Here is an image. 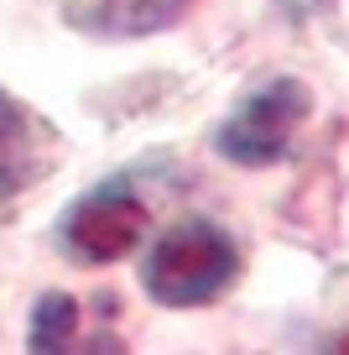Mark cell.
Wrapping results in <instances>:
<instances>
[{"label":"cell","mask_w":349,"mask_h":355,"mask_svg":"<svg viewBox=\"0 0 349 355\" xmlns=\"http://www.w3.org/2000/svg\"><path fill=\"white\" fill-rule=\"evenodd\" d=\"M229 277H235V245L208 220H188L167 230L156 251L146 256V293L172 309L208 303L214 293L229 288Z\"/></svg>","instance_id":"1"},{"label":"cell","mask_w":349,"mask_h":355,"mask_svg":"<svg viewBox=\"0 0 349 355\" xmlns=\"http://www.w3.org/2000/svg\"><path fill=\"white\" fill-rule=\"evenodd\" d=\"M303 121H307V89L297 78H276L219 125V152L240 167H266L287 152Z\"/></svg>","instance_id":"2"},{"label":"cell","mask_w":349,"mask_h":355,"mask_svg":"<svg viewBox=\"0 0 349 355\" xmlns=\"http://www.w3.org/2000/svg\"><path fill=\"white\" fill-rule=\"evenodd\" d=\"M141 230H146V209L131 189L89 193V199H78L68 209V225H63L73 256H84V261H115V256H125L141 241Z\"/></svg>","instance_id":"3"},{"label":"cell","mask_w":349,"mask_h":355,"mask_svg":"<svg viewBox=\"0 0 349 355\" xmlns=\"http://www.w3.org/2000/svg\"><path fill=\"white\" fill-rule=\"evenodd\" d=\"M193 0H73V26L99 37H146L172 26Z\"/></svg>","instance_id":"4"},{"label":"cell","mask_w":349,"mask_h":355,"mask_svg":"<svg viewBox=\"0 0 349 355\" xmlns=\"http://www.w3.org/2000/svg\"><path fill=\"white\" fill-rule=\"evenodd\" d=\"M37 173V141L32 121L21 115V105L0 94V199H11L16 189H26V178Z\"/></svg>","instance_id":"5"},{"label":"cell","mask_w":349,"mask_h":355,"mask_svg":"<svg viewBox=\"0 0 349 355\" xmlns=\"http://www.w3.org/2000/svg\"><path fill=\"white\" fill-rule=\"evenodd\" d=\"M78 329V309L73 298H63V293H47L42 303H37V319H32V350H57V345H68Z\"/></svg>","instance_id":"6"}]
</instances>
